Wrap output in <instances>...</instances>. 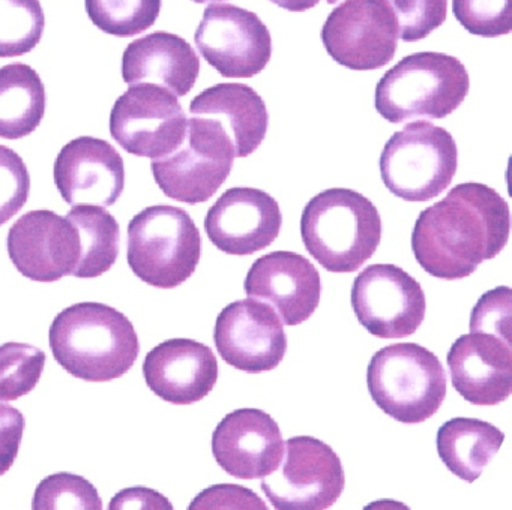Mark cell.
Masks as SVG:
<instances>
[{
    "label": "cell",
    "mask_w": 512,
    "mask_h": 510,
    "mask_svg": "<svg viewBox=\"0 0 512 510\" xmlns=\"http://www.w3.org/2000/svg\"><path fill=\"white\" fill-rule=\"evenodd\" d=\"M200 74V59L181 36L155 32L136 39L122 56V78L127 84H155L175 96H185Z\"/></svg>",
    "instance_id": "cell-22"
},
{
    "label": "cell",
    "mask_w": 512,
    "mask_h": 510,
    "mask_svg": "<svg viewBox=\"0 0 512 510\" xmlns=\"http://www.w3.org/2000/svg\"><path fill=\"white\" fill-rule=\"evenodd\" d=\"M46 353L34 345L7 342L0 347V402L16 401L37 386Z\"/></svg>",
    "instance_id": "cell-29"
},
{
    "label": "cell",
    "mask_w": 512,
    "mask_h": 510,
    "mask_svg": "<svg viewBox=\"0 0 512 510\" xmlns=\"http://www.w3.org/2000/svg\"><path fill=\"white\" fill-rule=\"evenodd\" d=\"M454 137L424 120L395 132L383 147L380 174L386 188L406 201L431 200L442 194L457 173Z\"/></svg>",
    "instance_id": "cell-7"
},
{
    "label": "cell",
    "mask_w": 512,
    "mask_h": 510,
    "mask_svg": "<svg viewBox=\"0 0 512 510\" xmlns=\"http://www.w3.org/2000/svg\"><path fill=\"white\" fill-rule=\"evenodd\" d=\"M188 117L178 96L155 84H131L110 113L113 140L131 155L158 159L184 141Z\"/></svg>",
    "instance_id": "cell-10"
},
{
    "label": "cell",
    "mask_w": 512,
    "mask_h": 510,
    "mask_svg": "<svg viewBox=\"0 0 512 510\" xmlns=\"http://www.w3.org/2000/svg\"><path fill=\"white\" fill-rule=\"evenodd\" d=\"M214 341L227 365L248 374L272 371L287 351L286 332L277 312L253 299L230 303L220 312Z\"/></svg>",
    "instance_id": "cell-14"
},
{
    "label": "cell",
    "mask_w": 512,
    "mask_h": 510,
    "mask_svg": "<svg viewBox=\"0 0 512 510\" xmlns=\"http://www.w3.org/2000/svg\"><path fill=\"white\" fill-rule=\"evenodd\" d=\"M191 116L218 123L232 141L236 158L259 149L268 132L269 114L262 96L241 83H221L203 90L190 104Z\"/></svg>",
    "instance_id": "cell-23"
},
{
    "label": "cell",
    "mask_w": 512,
    "mask_h": 510,
    "mask_svg": "<svg viewBox=\"0 0 512 510\" xmlns=\"http://www.w3.org/2000/svg\"><path fill=\"white\" fill-rule=\"evenodd\" d=\"M196 3L224 2V0H193Z\"/></svg>",
    "instance_id": "cell-39"
},
{
    "label": "cell",
    "mask_w": 512,
    "mask_h": 510,
    "mask_svg": "<svg viewBox=\"0 0 512 510\" xmlns=\"http://www.w3.org/2000/svg\"><path fill=\"white\" fill-rule=\"evenodd\" d=\"M215 461L230 476L263 479L280 465L284 440L271 414L239 408L227 414L212 435Z\"/></svg>",
    "instance_id": "cell-18"
},
{
    "label": "cell",
    "mask_w": 512,
    "mask_h": 510,
    "mask_svg": "<svg viewBox=\"0 0 512 510\" xmlns=\"http://www.w3.org/2000/svg\"><path fill=\"white\" fill-rule=\"evenodd\" d=\"M322 41L340 65L353 71H373L395 56L397 24L382 0H346L326 18Z\"/></svg>",
    "instance_id": "cell-13"
},
{
    "label": "cell",
    "mask_w": 512,
    "mask_h": 510,
    "mask_svg": "<svg viewBox=\"0 0 512 510\" xmlns=\"http://www.w3.org/2000/svg\"><path fill=\"white\" fill-rule=\"evenodd\" d=\"M505 440L497 426L479 419L448 420L437 432V452L451 473L472 483L493 461Z\"/></svg>",
    "instance_id": "cell-24"
},
{
    "label": "cell",
    "mask_w": 512,
    "mask_h": 510,
    "mask_svg": "<svg viewBox=\"0 0 512 510\" xmlns=\"http://www.w3.org/2000/svg\"><path fill=\"white\" fill-rule=\"evenodd\" d=\"M92 23L109 35L133 38L154 26L161 0H85Z\"/></svg>",
    "instance_id": "cell-28"
},
{
    "label": "cell",
    "mask_w": 512,
    "mask_h": 510,
    "mask_svg": "<svg viewBox=\"0 0 512 510\" xmlns=\"http://www.w3.org/2000/svg\"><path fill=\"white\" fill-rule=\"evenodd\" d=\"M397 24L398 38L416 42L442 26L448 0H382Z\"/></svg>",
    "instance_id": "cell-31"
},
{
    "label": "cell",
    "mask_w": 512,
    "mask_h": 510,
    "mask_svg": "<svg viewBox=\"0 0 512 510\" xmlns=\"http://www.w3.org/2000/svg\"><path fill=\"white\" fill-rule=\"evenodd\" d=\"M509 231L508 203L499 192L484 183H460L419 213L412 233L413 254L434 278L455 281L499 255Z\"/></svg>",
    "instance_id": "cell-1"
},
{
    "label": "cell",
    "mask_w": 512,
    "mask_h": 510,
    "mask_svg": "<svg viewBox=\"0 0 512 510\" xmlns=\"http://www.w3.org/2000/svg\"><path fill=\"white\" fill-rule=\"evenodd\" d=\"M367 384L377 407L401 423H421L439 411L446 374L436 354L413 342L392 344L371 357Z\"/></svg>",
    "instance_id": "cell-6"
},
{
    "label": "cell",
    "mask_w": 512,
    "mask_h": 510,
    "mask_svg": "<svg viewBox=\"0 0 512 510\" xmlns=\"http://www.w3.org/2000/svg\"><path fill=\"white\" fill-rule=\"evenodd\" d=\"M466 66L449 54L424 51L401 59L376 86V110L391 123L443 119L469 93Z\"/></svg>",
    "instance_id": "cell-4"
},
{
    "label": "cell",
    "mask_w": 512,
    "mask_h": 510,
    "mask_svg": "<svg viewBox=\"0 0 512 510\" xmlns=\"http://www.w3.org/2000/svg\"><path fill=\"white\" fill-rule=\"evenodd\" d=\"M511 303V288L487 291L473 308L470 332L491 333L511 342Z\"/></svg>",
    "instance_id": "cell-34"
},
{
    "label": "cell",
    "mask_w": 512,
    "mask_h": 510,
    "mask_svg": "<svg viewBox=\"0 0 512 510\" xmlns=\"http://www.w3.org/2000/svg\"><path fill=\"white\" fill-rule=\"evenodd\" d=\"M32 509L101 510L103 501L97 488L85 477L73 473H56L38 485Z\"/></svg>",
    "instance_id": "cell-30"
},
{
    "label": "cell",
    "mask_w": 512,
    "mask_h": 510,
    "mask_svg": "<svg viewBox=\"0 0 512 510\" xmlns=\"http://www.w3.org/2000/svg\"><path fill=\"white\" fill-rule=\"evenodd\" d=\"M236 153L218 123L205 117L188 119L184 141L163 158L152 159V173L161 191L187 204L208 201L221 188Z\"/></svg>",
    "instance_id": "cell-8"
},
{
    "label": "cell",
    "mask_w": 512,
    "mask_h": 510,
    "mask_svg": "<svg viewBox=\"0 0 512 510\" xmlns=\"http://www.w3.org/2000/svg\"><path fill=\"white\" fill-rule=\"evenodd\" d=\"M46 15L40 0H0V57H17L40 44Z\"/></svg>",
    "instance_id": "cell-27"
},
{
    "label": "cell",
    "mask_w": 512,
    "mask_h": 510,
    "mask_svg": "<svg viewBox=\"0 0 512 510\" xmlns=\"http://www.w3.org/2000/svg\"><path fill=\"white\" fill-rule=\"evenodd\" d=\"M245 293L269 303L287 326H298L316 312L322 279L304 255L275 251L254 261L245 278Z\"/></svg>",
    "instance_id": "cell-19"
},
{
    "label": "cell",
    "mask_w": 512,
    "mask_h": 510,
    "mask_svg": "<svg viewBox=\"0 0 512 510\" xmlns=\"http://www.w3.org/2000/svg\"><path fill=\"white\" fill-rule=\"evenodd\" d=\"M446 362L454 389L473 405H497L512 392L511 342L470 332L452 344Z\"/></svg>",
    "instance_id": "cell-21"
},
{
    "label": "cell",
    "mask_w": 512,
    "mask_h": 510,
    "mask_svg": "<svg viewBox=\"0 0 512 510\" xmlns=\"http://www.w3.org/2000/svg\"><path fill=\"white\" fill-rule=\"evenodd\" d=\"M283 225L280 204L257 188H230L208 210L209 240L229 255H251L268 248Z\"/></svg>",
    "instance_id": "cell-16"
},
{
    "label": "cell",
    "mask_w": 512,
    "mask_h": 510,
    "mask_svg": "<svg viewBox=\"0 0 512 510\" xmlns=\"http://www.w3.org/2000/svg\"><path fill=\"white\" fill-rule=\"evenodd\" d=\"M143 375L149 389L163 401L190 405L206 398L217 384V357L202 342L169 339L146 354Z\"/></svg>",
    "instance_id": "cell-20"
},
{
    "label": "cell",
    "mask_w": 512,
    "mask_h": 510,
    "mask_svg": "<svg viewBox=\"0 0 512 510\" xmlns=\"http://www.w3.org/2000/svg\"><path fill=\"white\" fill-rule=\"evenodd\" d=\"M458 23L482 38H497L512 30V0H452Z\"/></svg>",
    "instance_id": "cell-32"
},
{
    "label": "cell",
    "mask_w": 512,
    "mask_h": 510,
    "mask_svg": "<svg viewBox=\"0 0 512 510\" xmlns=\"http://www.w3.org/2000/svg\"><path fill=\"white\" fill-rule=\"evenodd\" d=\"M49 341L56 362L74 377L91 383L122 377L140 354L133 323L106 303L68 306L53 320Z\"/></svg>",
    "instance_id": "cell-2"
},
{
    "label": "cell",
    "mask_w": 512,
    "mask_h": 510,
    "mask_svg": "<svg viewBox=\"0 0 512 510\" xmlns=\"http://www.w3.org/2000/svg\"><path fill=\"white\" fill-rule=\"evenodd\" d=\"M79 233L80 258L74 269L76 278H98L118 260L121 227L112 213L101 206L80 204L67 213Z\"/></svg>",
    "instance_id": "cell-26"
},
{
    "label": "cell",
    "mask_w": 512,
    "mask_h": 510,
    "mask_svg": "<svg viewBox=\"0 0 512 510\" xmlns=\"http://www.w3.org/2000/svg\"><path fill=\"white\" fill-rule=\"evenodd\" d=\"M46 87L26 63L0 68V138L19 140L31 135L46 114Z\"/></svg>",
    "instance_id": "cell-25"
},
{
    "label": "cell",
    "mask_w": 512,
    "mask_h": 510,
    "mask_svg": "<svg viewBox=\"0 0 512 510\" xmlns=\"http://www.w3.org/2000/svg\"><path fill=\"white\" fill-rule=\"evenodd\" d=\"M53 174L56 188L71 206H113L124 192V159L101 138L79 137L65 144Z\"/></svg>",
    "instance_id": "cell-17"
},
{
    "label": "cell",
    "mask_w": 512,
    "mask_h": 510,
    "mask_svg": "<svg viewBox=\"0 0 512 510\" xmlns=\"http://www.w3.org/2000/svg\"><path fill=\"white\" fill-rule=\"evenodd\" d=\"M301 236L311 257L328 272L352 273L380 245L382 218L365 195L353 189H326L305 206Z\"/></svg>",
    "instance_id": "cell-3"
},
{
    "label": "cell",
    "mask_w": 512,
    "mask_h": 510,
    "mask_svg": "<svg viewBox=\"0 0 512 510\" xmlns=\"http://www.w3.org/2000/svg\"><path fill=\"white\" fill-rule=\"evenodd\" d=\"M352 306L359 323L382 339L413 335L427 311L421 284L394 264L362 270L353 282Z\"/></svg>",
    "instance_id": "cell-12"
},
{
    "label": "cell",
    "mask_w": 512,
    "mask_h": 510,
    "mask_svg": "<svg viewBox=\"0 0 512 510\" xmlns=\"http://www.w3.org/2000/svg\"><path fill=\"white\" fill-rule=\"evenodd\" d=\"M194 41L206 62L227 78L254 77L272 56V36L259 15L227 3L205 9Z\"/></svg>",
    "instance_id": "cell-11"
},
{
    "label": "cell",
    "mask_w": 512,
    "mask_h": 510,
    "mask_svg": "<svg viewBox=\"0 0 512 510\" xmlns=\"http://www.w3.org/2000/svg\"><path fill=\"white\" fill-rule=\"evenodd\" d=\"M25 416L11 405L0 404V476L11 470L25 432Z\"/></svg>",
    "instance_id": "cell-36"
},
{
    "label": "cell",
    "mask_w": 512,
    "mask_h": 510,
    "mask_svg": "<svg viewBox=\"0 0 512 510\" xmlns=\"http://www.w3.org/2000/svg\"><path fill=\"white\" fill-rule=\"evenodd\" d=\"M326 2H328L329 5H334V3H337L338 0H326Z\"/></svg>",
    "instance_id": "cell-40"
},
{
    "label": "cell",
    "mask_w": 512,
    "mask_h": 510,
    "mask_svg": "<svg viewBox=\"0 0 512 510\" xmlns=\"http://www.w3.org/2000/svg\"><path fill=\"white\" fill-rule=\"evenodd\" d=\"M8 254L16 269L37 282L73 275L80 258V239L73 222L52 210H32L8 233Z\"/></svg>",
    "instance_id": "cell-15"
},
{
    "label": "cell",
    "mask_w": 512,
    "mask_h": 510,
    "mask_svg": "<svg viewBox=\"0 0 512 510\" xmlns=\"http://www.w3.org/2000/svg\"><path fill=\"white\" fill-rule=\"evenodd\" d=\"M31 176L19 153L0 144V225L7 224L25 206Z\"/></svg>",
    "instance_id": "cell-33"
},
{
    "label": "cell",
    "mask_w": 512,
    "mask_h": 510,
    "mask_svg": "<svg viewBox=\"0 0 512 510\" xmlns=\"http://www.w3.org/2000/svg\"><path fill=\"white\" fill-rule=\"evenodd\" d=\"M280 465L263 477L262 489L278 510H325L346 485L337 453L319 438L299 435L284 443Z\"/></svg>",
    "instance_id": "cell-9"
},
{
    "label": "cell",
    "mask_w": 512,
    "mask_h": 510,
    "mask_svg": "<svg viewBox=\"0 0 512 510\" xmlns=\"http://www.w3.org/2000/svg\"><path fill=\"white\" fill-rule=\"evenodd\" d=\"M271 2L287 11L304 12L314 8L320 0H271Z\"/></svg>",
    "instance_id": "cell-38"
},
{
    "label": "cell",
    "mask_w": 512,
    "mask_h": 510,
    "mask_svg": "<svg viewBox=\"0 0 512 510\" xmlns=\"http://www.w3.org/2000/svg\"><path fill=\"white\" fill-rule=\"evenodd\" d=\"M121 509H166L172 510L173 506L166 497L158 494L157 491H152L148 488H130L124 489L119 492L112 503H110L109 510Z\"/></svg>",
    "instance_id": "cell-37"
},
{
    "label": "cell",
    "mask_w": 512,
    "mask_h": 510,
    "mask_svg": "<svg viewBox=\"0 0 512 510\" xmlns=\"http://www.w3.org/2000/svg\"><path fill=\"white\" fill-rule=\"evenodd\" d=\"M202 257V236L181 207H146L128 224L127 260L137 278L155 288L179 287Z\"/></svg>",
    "instance_id": "cell-5"
},
{
    "label": "cell",
    "mask_w": 512,
    "mask_h": 510,
    "mask_svg": "<svg viewBox=\"0 0 512 510\" xmlns=\"http://www.w3.org/2000/svg\"><path fill=\"white\" fill-rule=\"evenodd\" d=\"M197 509H268L251 489L238 485H215L197 495L190 510Z\"/></svg>",
    "instance_id": "cell-35"
}]
</instances>
